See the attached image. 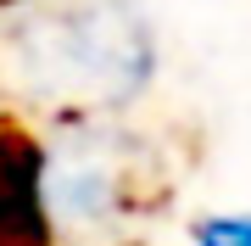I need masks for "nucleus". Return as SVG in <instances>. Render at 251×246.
Segmentation results:
<instances>
[{
	"mask_svg": "<svg viewBox=\"0 0 251 246\" xmlns=\"http://www.w3.org/2000/svg\"><path fill=\"white\" fill-rule=\"evenodd\" d=\"M162 73L140 0H0V101L45 118L134 112Z\"/></svg>",
	"mask_w": 251,
	"mask_h": 246,
	"instance_id": "nucleus-1",
	"label": "nucleus"
},
{
	"mask_svg": "<svg viewBox=\"0 0 251 246\" xmlns=\"http://www.w3.org/2000/svg\"><path fill=\"white\" fill-rule=\"evenodd\" d=\"M156 146L128 112L45 118L28 157V201L56 246H112L156 201Z\"/></svg>",
	"mask_w": 251,
	"mask_h": 246,
	"instance_id": "nucleus-2",
	"label": "nucleus"
},
{
	"mask_svg": "<svg viewBox=\"0 0 251 246\" xmlns=\"http://www.w3.org/2000/svg\"><path fill=\"white\" fill-rule=\"evenodd\" d=\"M190 246H251V207H224V213H201L190 224Z\"/></svg>",
	"mask_w": 251,
	"mask_h": 246,
	"instance_id": "nucleus-3",
	"label": "nucleus"
}]
</instances>
